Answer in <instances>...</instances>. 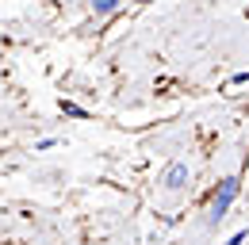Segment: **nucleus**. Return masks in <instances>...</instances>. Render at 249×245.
Segmentation results:
<instances>
[{
	"label": "nucleus",
	"mask_w": 249,
	"mask_h": 245,
	"mask_svg": "<svg viewBox=\"0 0 249 245\" xmlns=\"http://www.w3.org/2000/svg\"><path fill=\"white\" fill-rule=\"evenodd\" d=\"M54 146H58V138H50V134H46V138H38V142H35V150H38V153L54 150Z\"/></svg>",
	"instance_id": "7"
},
{
	"label": "nucleus",
	"mask_w": 249,
	"mask_h": 245,
	"mask_svg": "<svg viewBox=\"0 0 249 245\" xmlns=\"http://www.w3.org/2000/svg\"><path fill=\"white\" fill-rule=\"evenodd\" d=\"M249 85V69H242V73H234L230 81H226V88H246Z\"/></svg>",
	"instance_id": "5"
},
{
	"label": "nucleus",
	"mask_w": 249,
	"mask_h": 245,
	"mask_svg": "<svg viewBox=\"0 0 249 245\" xmlns=\"http://www.w3.org/2000/svg\"><path fill=\"white\" fill-rule=\"evenodd\" d=\"M192 188V161L184 157H169L165 165H161V173H157V192H165V195H180Z\"/></svg>",
	"instance_id": "2"
},
{
	"label": "nucleus",
	"mask_w": 249,
	"mask_h": 245,
	"mask_svg": "<svg viewBox=\"0 0 249 245\" xmlns=\"http://www.w3.org/2000/svg\"><path fill=\"white\" fill-rule=\"evenodd\" d=\"M123 4L126 0H85V8H89L92 19H111V16H119Z\"/></svg>",
	"instance_id": "3"
},
{
	"label": "nucleus",
	"mask_w": 249,
	"mask_h": 245,
	"mask_svg": "<svg viewBox=\"0 0 249 245\" xmlns=\"http://www.w3.org/2000/svg\"><path fill=\"white\" fill-rule=\"evenodd\" d=\"M242 188H246V180H242V173H226V176H218L215 184H211V192L203 195V214H207V226L215 230L218 222H226L230 218V211H234V203L242 199Z\"/></svg>",
	"instance_id": "1"
},
{
	"label": "nucleus",
	"mask_w": 249,
	"mask_h": 245,
	"mask_svg": "<svg viewBox=\"0 0 249 245\" xmlns=\"http://www.w3.org/2000/svg\"><path fill=\"white\" fill-rule=\"evenodd\" d=\"M62 115H65V119L85 122V119H89V107H81V104H73V100H62Z\"/></svg>",
	"instance_id": "4"
},
{
	"label": "nucleus",
	"mask_w": 249,
	"mask_h": 245,
	"mask_svg": "<svg viewBox=\"0 0 249 245\" xmlns=\"http://www.w3.org/2000/svg\"><path fill=\"white\" fill-rule=\"evenodd\" d=\"M246 242H249V230H234V234H230L222 245H246Z\"/></svg>",
	"instance_id": "6"
},
{
	"label": "nucleus",
	"mask_w": 249,
	"mask_h": 245,
	"mask_svg": "<svg viewBox=\"0 0 249 245\" xmlns=\"http://www.w3.org/2000/svg\"><path fill=\"white\" fill-rule=\"evenodd\" d=\"M242 180L249 184V157H246V165H242Z\"/></svg>",
	"instance_id": "8"
}]
</instances>
